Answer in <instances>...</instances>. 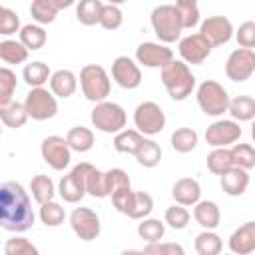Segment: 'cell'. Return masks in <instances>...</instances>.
Returning <instances> with one entry per match:
<instances>
[{
  "mask_svg": "<svg viewBox=\"0 0 255 255\" xmlns=\"http://www.w3.org/2000/svg\"><path fill=\"white\" fill-rule=\"evenodd\" d=\"M36 221L28 191L18 181H4L0 185V225L12 233L28 231Z\"/></svg>",
  "mask_w": 255,
  "mask_h": 255,
  "instance_id": "cell-1",
  "label": "cell"
},
{
  "mask_svg": "<svg viewBox=\"0 0 255 255\" xmlns=\"http://www.w3.org/2000/svg\"><path fill=\"white\" fill-rule=\"evenodd\" d=\"M161 84L171 100L183 102L195 90V76L185 62L171 60L165 68H161Z\"/></svg>",
  "mask_w": 255,
  "mask_h": 255,
  "instance_id": "cell-2",
  "label": "cell"
},
{
  "mask_svg": "<svg viewBox=\"0 0 255 255\" xmlns=\"http://www.w3.org/2000/svg\"><path fill=\"white\" fill-rule=\"evenodd\" d=\"M151 28L157 36V40L161 44H173L177 40H181V20H179V12L175 8V4H159L151 10L149 16Z\"/></svg>",
  "mask_w": 255,
  "mask_h": 255,
  "instance_id": "cell-3",
  "label": "cell"
},
{
  "mask_svg": "<svg viewBox=\"0 0 255 255\" xmlns=\"http://www.w3.org/2000/svg\"><path fill=\"white\" fill-rule=\"evenodd\" d=\"M80 88L86 100L102 104L112 92V80L100 64H86L80 70Z\"/></svg>",
  "mask_w": 255,
  "mask_h": 255,
  "instance_id": "cell-4",
  "label": "cell"
},
{
  "mask_svg": "<svg viewBox=\"0 0 255 255\" xmlns=\"http://www.w3.org/2000/svg\"><path fill=\"white\" fill-rule=\"evenodd\" d=\"M195 98H197V106L201 108V112L205 116H211V118H219L223 116L225 112H229V94L227 90L215 82V80H205L199 84L197 92H195Z\"/></svg>",
  "mask_w": 255,
  "mask_h": 255,
  "instance_id": "cell-5",
  "label": "cell"
},
{
  "mask_svg": "<svg viewBox=\"0 0 255 255\" xmlns=\"http://www.w3.org/2000/svg\"><path fill=\"white\" fill-rule=\"evenodd\" d=\"M90 120H92V126L104 133H120L126 129V124H128V114L126 110L116 104V102H102V104H96L92 114H90Z\"/></svg>",
  "mask_w": 255,
  "mask_h": 255,
  "instance_id": "cell-6",
  "label": "cell"
},
{
  "mask_svg": "<svg viewBox=\"0 0 255 255\" xmlns=\"http://www.w3.org/2000/svg\"><path fill=\"white\" fill-rule=\"evenodd\" d=\"M94 169L92 163L88 161H82L78 165L72 167V171L68 175H64L58 183V193L60 197L66 201V203H78L88 191H86V181H88V175L90 171Z\"/></svg>",
  "mask_w": 255,
  "mask_h": 255,
  "instance_id": "cell-7",
  "label": "cell"
},
{
  "mask_svg": "<svg viewBox=\"0 0 255 255\" xmlns=\"http://www.w3.org/2000/svg\"><path fill=\"white\" fill-rule=\"evenodd\" d=\"M24 108L28 112V118L36 122H44V120H52L58 114V100L46 88H32L26 94Z\"/></svg>",
  "mask_w": 255,
  "mask_h": 255,
  "instance_id": "cell-8",
  "label": "cell"
},
{
  "mask_svg": "<svg viewBox=\"0 0 255 255\" xmlns=\"http://www.w3.org/2000/svg\"><path fill=\"white\" fill-rule=\"evenodd\" d=\"M133 126L141 135H157L165 128V114L155 102H141L133 110Z\"/></svg>",
  "mask_w": 255,
  "mask_h": 255,
  "instance_id": "cell-9",
  "label": "cell"
},
{
  "mask_svg": "<svg viewBox=\"0 0 255 255\" xmlns=\"http://www.w3.org/2000/svg\"><path fill=\"white\" fill-rule=\"evenodd\" d=\"M40 153H42V159L56 171L66 169L72 159V147L68 145V139L62 135L44 137L40 145Z\"/></svg>",
  "mask_w": 255,
  "mask_h": 255,
  "instance_id": "cell-10",
  "label": "cell"
},
{
  "mask_svg": "<svg viewBox=\"0 0 255 255\" xmlns=\"http://www.w3.org/2000/svg\"><path fill=\"white\" fill-rule=\"evenodd\" d=\"M255 74V50L235 48L225 62V76L231 82H245Z\"/></svg>",
  "mask_w": 255,
  "mask_h": 255,
  "instance_id": "cell-11",
  "label": "cell"
},
{
  "mask_svg": "<svg viewBox=\"0 0 255 255\" xmlns=\"http://www.w3.org/2000/svg\"><path fill=\"white\" fill-rule=\"evenodd\" d=\"M241 133H243L241 126L235 120H215L205 129V141L213 149L215 147H229V145H235V141H239Z\"/></svg>",
  "mask_w": 255,
  "mask_h": 255,
  "instance_id": "cell-12",
  "label": "cell"
},
{
  "mask_svg": "<svg viewBox=\"0 0 255 255\" xmlns=\"http://www.w3.org/2000/svg\"><path fill=\"white\" fill-rule=\"evenodd\" d=\"M70 227L82 241H94L102 231L100 217L90 207H76L70 213Z\"/></svg>",
  "mask_w": 255,
  "mask_h": 255,
  "instance_id": "cell-13",
  "label": "cell"
},
{
  "mask_svg": "<svg viewBox=\"0 0 255 255\" xmlns=\"http://www.w3.org/2000/svg\"><path fill=\"white\" fill-rule=\"evenodd\" d=\"M173 60V50L161 42H141L135 48V62L143 68H165Z\"/></svg>",
  "mask_w": 255,
  "mask_h": 255,
  "instance_id": "cell-14",
  "label": "cell"
},
{
  "mask_svg": "<svg viewBox=\"0 0 255 255\" xmlns=\"http://www.w3.org/2000/svg\"><path fill=\"white\" fill-rule=\"evenodd\" d=\"M199 34L211 44V48H217V46H223L227 44L235 30H233V24L229 18L225 16H207L201 26H199Z\"/></svg>",
  "mask_w": 255,
  "mask_h": 255,
  "instance_id": "cell-15",
  "label": "cell"
},
{
  "mask_svg": "<svg viewBox=\"0 0 255 255\" xmlns=\"http://www.w3.org/2000/svg\"><path fill=\"white\" fill-rule=\"evenodd\" d=\"M177 50H179L181 62H185L187 66L189 64L191 66H199V64H203L209 58L213 48H211V44L199 32H195V34H189V36L181 38Z\"/></svg>",
  "mask_w": 255,
  "mask_h": 255,
  "instance_id": "cell-16",
  "label": "cell"
},
{
  "mask_svg": "<svg viewBox=\"0 0 255 255\" xmlns=\"http://www.w3.org/2000/svg\"><path fill=\"white\" fill-rule=\"evenodd\" d=\"M112 78L124 90H135L141 84L139 64L128 56H118L112 62Z\"/></svg>",
  "mask_w": 255,
  "mask_h": 255,
  "instance_id": "cell-17",
  "label": "cell"
},
{
  "mask_svg": "<svg viewBox=\"0 0 255 255\" xmlns=\"http://www.w3.org/2000/svg\"><path fill=\"white\" fill-rule=\"evenodd\" d=\"M227 245L233 255H251L255 251V221H247L239 225L229 235Z\"/></svg>",
  "mask_w": 255,
  "mask_h": 255,
  "instance_id": "cell-18",
  "label": "cell"
},
{
  "mask_svg": "<svg viewBox=\"0 0 255 255\" xmlns=\"http://www.w3.org/2000/svg\"><path fill=\"white\" fill-rule=\"evenodd\" d=\"M171 197L177 205L183 207H193L195 203L201 201V185L193 177H181L173 183L171 187Z\"/></svg>",
  "mask_w": 255,
  "mask_h": 255,
  "instance_id": "cell-19",
  "label": "cell"
},
{
  "mask_svg": "<svg viewBox=\"0 0 255 255\" xmlns=\"http://www.w3.org/2000/svg\"><path fill=\"white\" fill-rule=\"evenodd\" d=\"M72 6V0H34L30 4V14L32 18L42 26V24H52L62 8Z\"/></svg>",
  "mask_w": 255,
  "mask_h": 255,
  "instance_id": "cell-20",
  "label": "cell"
},
{
  "mask_svg": "<svg viewBox=\"0 0 255 255\" xmlns=\"http://www.w3.org/2000/svg\"><path fill=\"white\" fill-rule=\"evenodd\" d=\"M219 183H221L223 193H227L229 197H239L249 187V173L241 167H231L227 173L221 175Z\"/></svg>",
  "mask_w": 255,
  "mask_h": 255,
  "instance_id": "cell-21",
  "label": "cell"
},
{
  "mask_svg": "<svg viewBox=\"0 0 255 255\" xmlns=\"http://www.w3.org/2000/svg\"><path fill=\"white\" fill-rule=\"evenodd\" d=\"M78 90V76L72 70H56L50 78V92L56 98H70Z\"/></svg>",
  "mask_w": 255,
  "mask_h": 255,
  "instance_id": "cell-22",
  "label": "cell"
},
{
  "mask_svg": "<svg viewBox=\"0 0 255 255\" xmlns=\"http://www.w3.org/2000/svg\"><path fill=\"white\" fill-rule=\"evenodd\" d=\"M193 219L197 221V225H201L205 231H213L219 221H221V211L217 207L215 201H199L193 205Z\"/></svg>",
  "mask_w": 255,
  "mask_h": 255,
  "instance_id": "cell-23",
  "label": "cell"
},
{
  "mask_svg": "<svg viewBox=\"0 0 255 255\" xmlns=\"http://www.w3.org/2000/svg\"><path fill=\"white\" fill-rule=\"evenodd\" d=\"M66 139H68V145L72 147V151H78V153H86L94 147V131L84 126L70 128L66 133Z\"/></svg>",
  "mask_w": 255,
  "mask_h": 255,
  "instance_id": "cell-24",
  "label": "cell"
},
{
  "mask_svg": "<svg viewBox=\"0 0 255 255\" xmlns=\"http://www.w3.org/2000/svg\"><path fill=\"white\" fill-rule=\"evenodd\" d=\"M30 191H32V197L38 205H44V203H50L54 201V195H56V187H54V181L44 175V173H38L32 177L30 181Z\"/></svg>",
  "mask_w": 255,
  "mask_h": 255,
  "instance_id": "cell-25",
  "label": "cell"
},
{
  "mask_svg": "<svg viewBox=\"0 0 255 255\" xmlns=\"http://www.w3.org/2000/svg\"><path fill=\"white\" fill-rule=\"evenodd\" d=\"M104 6H106V4H104L102 0H82V2L76 6V18H78V22L84 24V26L100 24Z\"/></svg>",
  "mask_w": 255,
  "mask_h": 255,
  "instance_id": "cell-26",
  "label": "cell"
},
{
  "mask_svg": "<svg viewBox=\"0 0 255 255\" xmlns=\"http://www.w3.org/2000/svg\"><path fill=\"white\" fill-rule=\"evenodd\" d=\"M22 78L30 86V90L32 88H44V84L50 82L52 72H50L48 64H44V62H30V64L24 66Z\"/></svg>",
  "mask_w": 255,
  "mask_h": 255,
  "instance_id": "cell-27",
  "label": "cell"
},
{
  "mask_svg": "<svg viewBox=\"0 0 255 255\" xmlns=\"http://www.w3.org/2000/svg\"><path fill=\"white\" fill-rule=\"evenodd\" d=\"M229 114L231 118L239 122H253L255 120V98L251 96H237L229 102Z\"/></svg>",
  "mask_w": 255,
  "mask_h": 255,
  "instance_id": "cell-28",
  "label": "cell"
},
{
  "mask_svg": "<svg viewBox=\"0 0 255 255\" xmlns=\"http://www.w3.org/2000/svg\"><path fill=\"white\" fill-rule=\"evenodd\" d=\"M28 48L20 40H2L0 42V60L4 64H24L28 60Z\"/></svg>",
  "mask_w": 255,
  "mask_h": 255,
  "instance_id": "cell-29",
  "label": "cell"
},
{
  "mask_svg": "<svg viewBox=\"0 0 255 255\" xmlns=\"http://www.w3.org/2000/svg\"><path fill=\"white\" fill-rule=\"evenodd\" d=\"M143 139L145 137L137 129H124V131H120V133L114 135V149L120 151V153H131V155H135Z\"/></svg>",
  "mask_w": 255,
  "mask_h": 255,
  "instance_id": "cell-30",
  "label": "cell"
},
{
  "mask_svg": "<svg viewBox=\"0 0 255 255\" xmlns=\"http://www.w3.org/2000/svg\"><path fill=\"white\" fill-rule=\"evenodd\" d=\"M207 169L213 173V175H223L227 173L231 167H233V159H231V151L229 147H215L207 153Z\"/></svg>",
  "mask_w": 255,
  "mask_h": 255,
  "instance_id": "cell-31",
  "label": "cell"
},
{
  "mask_svg": "<svg viewBox=\"0 0 255 255\" xmlns=\"http://www.w3.org/2000/svg\"><path fill=\"white\" fill-rule=\"evenodd\" d=\"M0 120H2V124H4L6 128L18 129V128H22V126L28 122V112H26L24 104L12 102V104L0 108Z\"/></svg>",
  "mask_w": 255,
  "mask_h": 255,
  "instance_id": "cell-32",
  "label": "cell"
},
{
  "mask_svg": "<svg viewBox=\"0 0 255 255\" xmlns=\"http://www.w3.org/2000/svg\"><path fill=\"white\" fill-rule=\"evenodd\" d=\"M193 245H195L197 255H221V251H223V239L215 231H205L203 229L195 237Z\"/></svg>",
  "mask_w": 255,
  "mask_h": 255,
  "instance_id": "cell-33",
  "label": "cell"
},
{
  "mask_svg": "<svg viewBox=\"0 0 255 255\" xmlns=\"http://www.w3.org/2000/svg\"><path fill=\"white\" fill-rule=\"evenodd\" d=\"M197 139H199V135H197V131L193 128H177L171 133V137H169L171 147L177 153H189V151H193L195 145H197Z\"/></svg>",
  "mask_w": 255,
  "mask_h": 255,
  "instance_id": "cell-34",
  "label": "cell"
},
{
  "mask_svg": "<svg viewBox=\"0 0 255 255\" xmlns=\"http://www.w3.org/2000/svg\"><path fill=\"white\" fill-rule=\"evenodd\" d=\"M137 235L145 243H159L165 235V223L155 217H145L137 223Z\"/></svg>",
  "mask_w": 255,
  "mask_h": 255,
  "instance_id": "cell-35",
  "label": "cell"
},
{
  "mask_svg": "<svg viewBox=\"0 0 255 255\" xmlns=\"http://www.w3.org/2000/svg\"><path fill=\"white\" fill-rule=\"evenodd\" d=\"M135 159H137V163H139L141 167H147V169L155 167V165L161 161V147H159V143L145 137V139L141 141L137 153H135Z\"/></svg>",
  "mask_w": 255,
  "mask_h": 255,
  "instance_id": "cell-36",
  "label": "cell"
},
{
  "mask_svg": "<svg viewBox=\"0 0 255 255\" xmlns=\"http://www.w3.org/2000/svg\"><path fill=\"white\" fill-rule=\"evenodd\" d=\"M46 40H48V34H46V30H44L40 24H26V26H22V30H20V42H22L28 50H32V52L44 48Z\"/></svg>",
  "mask_w": 255,
  "mask_h": 255,
  "instance_id": "cell-37",
  "label": "cell"
},
{
  "mask_svg": "<svg viewBox=\"0 0 255 255\" xmlns=\"http://www.w3.org/2000/svg\"><path fill=\"white\" fill-rule=\"evenodd\" d=\"M229 151H231L233 167H241L245 171L255 167V147L251 143H235L231 145Z\"/></svg>",
  "mask_w": 255,
  "mask_h": 255,
  "instance_id": "cell-38",
  "label": "cell"
},
{
  "mask_svg": "<svg viewBox=\"0 0 255 255\" xmlns=\"http://www.w3.org/2000/svg\"><path fill=\"white\" fill-rule=\"evenodd\" d=\"M175 8L179 12V20L183 30H191L193 26L199 24V6L195 0H177Z\"/></svg>",
  "mask_w": 255,
  "mask_h": 255,
  "instance_id": "cell-39",
  "label": "cell"
},
{
  "mask_svg": "<svg viewBox=\"0 0 255 255\" xmlns=\"http://www.w3.org/2000/svg\"><path fill=\"white\" fill-rule=\"evenodd\" d=\"M86 191L88 195L92 197H98V199H104V197H110V191H108V179H106V171L94 167L88 175V181H86Z\"/></svg>",
  "mask_w": 255,
  "mask_h": 255,
  "instance_id": "cell-40",
  "label": "cell"
},
{
  "mask_svg": "<svg viewBox=\"0 0 255 255\" xmlns=\"http://www.w3.org/2000/svg\"><path fill=\"white\" fill-rule=\"evenodd\" d=\"M38 217H40V221H42L46 227H58V225L64 223V219H66V211H64V207H62L60 203L50 201V203L40 205Z\"/></svg>",
  "mask_w": 255,
  "mask_h": 255,
  "instance_id": "cell-41",
  "label": "cell"
},
{
  "mask_svg": "<svg viewBox=\"0 0 255 255\" xmlns=\"http://www.w3.org/2000/svg\"><path fill=\"white\" fill-rule=\"evenodd\" d=\"M4 255H40L38 247L26 239V237H20V235H14L10 239H6L4 243Z\"/></svg>",
  "mask_w": 255,
  "mask_h": 255,
  "instance_id": "cell-42",
  "label": "cell"
},
{
  "mask_svg": "<svg viewBox=\"0 0 255 255\" xmlns=\"http://www.w3.org/2000/svg\"><path fill=\"white\" fill-rule=\"evenodd\" d=\"M16 92V74L10 68H0V108L12 104V96Z\"/></svg>",
  "mask_w": 255,
  "mask_h": 255,
  "instance_id": "cell-43",
  "label": "cell"
},
{
  "mask_svg": "<svg viewBox=\"0 0 255 255\" xmlns=\"http://www.w3.org/2000/svg\"><path fill=\"white\" fill-rule=\"evenodd\" d=\"M153 211V199L147 191H135V197H133V205L129 209V219H145L149 217V213Z\"/></svg>",
  "mask_w": 255,
  "mask_h": 255,
  "instance_id": "cell-44",
  "label": "cell"
},
{
  "mask_svg": "<svg viewBox=\"0 0 255 255\" xmlns=\"http://www.w3.org/2000/svg\"><path fill=\"white\" fill-rule=\"evenodd\" d=\"M189 219H191L189 211H187L183 205H177V203L171 205V207H167L165 213H163V221H165L171 229H185L187 223H189Z\"/></svg>",
  "mask_w": 255,
  "mask_h": 255,
  "instance_id": "cell-45",
  "label": "cell"
},
{
  "mask_svg": "<svg viewBox=\"0 0 255 255\" xmlns=\"http://www.w3.org/2000/svg\"><path fill=\"white\" fill-rule=\"evenodd\" d=\"M106 179H108V191H110V197L120 191V189H129L131 187V181H129V175L122 169V167H112L106 171Z\"/></svg>",
  "mask_w": 255,
  "mask_h": 255,
  "instance_id": "cell-46",
  "label": "cell"
},
{
  "mask_svg": "<svg viewBox=\"0 0 255 255\" xmlns=\"http://www.w3.org/2000/svg\"><path fill=\"white\" fill-rule=\"evenodd\" d=\"M124 24V12L118 4H106L104 12H102V20L100 26L104 30H118Z\"/></svg>",
  "mask_w": 255,
  "mask_h": 255,
  "instance_id": "cell-47",
  "label": "cell"
},
{
  "mask_svg": "<svg viewBox=\"0 0 255 255\" xmlns=\"http://www.w3.org/2000/svg\"><path fill=\"white\" fill-rule=\"evenodd\" d=\"M20 18L14 10H10L8 6H0V34L2 36H12V34H20Z\"/></svg>",
  "mask_w": 255,
  "mask_h": 255,
  "instance_id": "cell-48",
  "label": "cell"
},
{
  "mask_svg": "<svg viewBox=\"0 0 255 255\" xmlns=\"http://www.w3.org/2000/svg\"><path fill=\"white\" fill-rule=\"evenodd\" d=\"M235 40H237L239 48L253 50L255 48V22L247 20V22L239 24V28L235 30Z\"/></svg>",
  "mask_w": 255,
  "mask_h": 255,
  "instance_id": "cell-49",
  "label": "cell"
},
{
  "mask_svg": "<svg viewBox=\"0 0 255 255\" xmlns=\"http://www.w3.org/2000/svg\"><path fill=\"white\" fill-rule=\"evenodd\" d=\"M133 197H135V191L129 187V189H120V191H116L114 195H112V203H114V207L120 211V213H124V215H129V209H131V205H133Z\"/></svg>",
  "mask_w": 255,
  "mask_h": 255,
  "instance_id": "cell-50",
  "label": "cell"
},
{
  "mask_svg": "<svg viewBox=\"0 0 255 255\" xmlns=\"http://www.w3.org/2000/svg\"><path fill=\"white\" fill-rule=\"evenodd\" d=\"M143 255H165V241H159V243H147L143 249H141Z\"/></svg>",
  "mask_w": 255,
  "mask_h": 255,
  "instance_id": "cell-51",
  "label": "cell"
},
{
  "mask_svg": "<svg viewBox=\"0 0 255 255\" xmlns=\"http://www.w3.org/2000/svg\"><path fill=\"white\" fill-rule=\"evenodd\" d=\"M165 255H185V249L181 247V243L165 241Z\"/></svg>",
  "mask_w": 255,
  "mask_h": 255,
  "instance_id": "cell-52",
  "label": "cell"
},
{
  "mask_svg": "<svg viewBox=\"0 0 255 255\" xmlns=\"http://www.w3.org/2000/svg\"><path fill=\"white\" fill-rule=\"evenodd\" d=\"M120 255H143V253L137 251V249H126V251H122Z\"/></svg>",
  "mask_w": 255,
  "mask_h": 255,
  "instance_id": "cell-53",
  "label": "cell"
},
{
  "mask_svg": "<svg viewBox=\"0 0 255 255\" xmlns=\"http://www.w3.org/2000/svg\"><path fill=\"white\" fill-rule=\"evenodd\" d=\"M251 137H253V143H255V120H253V124H251Z\"/></svg>",
  "mask_w": 255,
  "mask_h": 255,
  "instance_id": "cell-54",
  "label": "cell"
},
{
  "mask_svg": "<svg viewBox=\"0 0 255 255\" xmlns=\"http://www.w3.org/2000/svg\"><path fill=\"white\" fill-rule=\"evenodd\" d=\"M223 255H233V253H231V251H229V253H223Z\"/></svg>",
  "mask_w": 255,
  "mask_h": 255,
  "instance_id": "cell-55",
  "label": "cell"
}]
</instances>
